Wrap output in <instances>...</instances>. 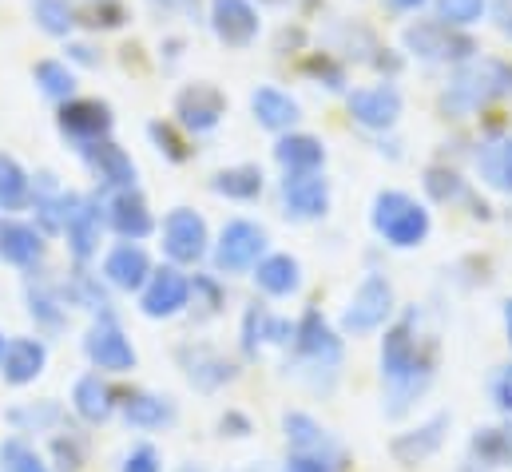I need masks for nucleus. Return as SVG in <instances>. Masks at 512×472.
Instances as JSON below:
<instances>
[{"mask_svg": "<svg viewBox=\"0 0 512 472\" xmlns=\"http://www.w3.org/2000/svg\"><path fill=\"white\" fill-rule=\"evenodd\" d=\"M382 377L389 389L385 417H401L433 381V357L413 338V314H405L397 326H389L382 338Z\"/></svg>", "mask_w": 512, "mask_h": 472, "instance_id": "1", "label": "nucleus"}, {"mask_svg": "<svg viewBox=\"0 0 512 472\" xmlns=\"http://www.w3.org/2000/svg\"><path fill=\"white\" fill-rule=\"evenodd\" d=\"M501 96H512V64L493 60V56H481V60L473 56L453 72L449 88L441 92V112L453 119H465L481 112V108H489Z\"/></svg>", "mask_w": 512, "mask_h": 472, "instance_id": "2", "label": "nucleus"}, {"mask_svg": "<svg viewBox=\"0 0 512 472\" xmlns=\"http://www.w3.org/2000/svg\"><path fill=\"white\" fill-rule=\"evenodd\" d=\"M370 223H374V231H378L389 246H397V250L421 246V242L429 238V227H433L429 211H425L417 199H409L405 191H382V195L374 199Z\"/></svg>", "mask_w": 512, "mask_h": 472, "instance_id": "3", "label": "nucleus"}, {"mask_svg": "<svg viewBox=\"0 0 512 472\" xmlns=\"http://www.w3.org/2000/svg\"><path fill=\"white\" fill-rule=\"evenodd\" d=\"M405 48L417 60H429V64H465V60L477 56V44L465 32H457V24H445L441 16L409 24L405 28Z\"/></svg>", "mask_w": 512, "mask_h": 472, "instance_id": "4", "label": "nucleus"}, {"mask_svg": "<svg viewBox=\"0 0 512 472\" xmlns=\"http://www.w3.org/2000/svg\"><path fill=\"white\" fill-rule=\"evenodd\" d=\"M84 357H88L100 373H131L135 361H139L131 338L124 334V326H120L112 314H100V318L88 326V334H84Z\"/></svg>", "mask_w": 512, "mask_h": 472, "instance_id": "5", "label": "nucleus"}, {"mask_svg": "<svg viewBox=\"0 0 512 472\" xmlns=\"http://www.w3.org/2000/svg\"><path fill=\"white\" fill-rule=\"evenodd\" d=\"M282 215L294 223H314L330 211V183L322 171H286L278 183Z\"/></svg>", "mask_w": 512, "mask_h": 472, "instance_id": "6", "label": "nucleus"}, {"mask_svg": "<svg viewBox=\"0 0 512 472\" xmlns=\"http://www.w3.org/2000/svg\"><path fill=\"white\" fill-rule=\"evenodd\" d=\"M207 250H211V231H207V219L199 211L175 207L163 219V254L175 266H195L207 258Z\"/></svg>", "mask_w": 512, "mask_h": 472, "instance_id": "7", "label": "nucleus"}, {"mask_svg": "<svg viewBox=\"0 0 512 472\" xmlns=\"http://www.w3.org/2000/svg\"><path fill=\"white\" fill-rule=\"evenodd\" d=\"M389 314H393V286H389V278L366 274L362 286L354 290L346 314H342V330L354 334V338L374 334V330H382L385 322H389Z\"/></svg>", "mask_w": 512, "mask_h": 472, "instance_id": "8", "label": "nucleus"}, {"mask_svg": "<svg viewBox=\"0 0 512 472\" xmlns=\"http://www.w3.org/2000/svg\"><path fill=\"white\" fill-rule=\"evenodd\" d=\"M266 254V231L251 219H231L215 242V270L219 274H247Z\"/></svg>", "mask_w": 512, "mask_h": 472, "instance_id": "9", "label": "nucleus"}, {"mask_svg": "<svg viewBox=\"0 0 512 472\" xmlns=\"http://www.w3.org/2000/svg\"><path fill=\"white\" fill-rule=\"evenodd\" d=\"M56 127H60V135L76 147V151H84L88 143H100V139H112V127H116V116H112V108L104 104V100H64L60 104V112H56Z\"/></svg>", "mask_w": 512, "mask_h": 472, "instance_id": "10", "label": "nucleus"}, {"mask_svg": "<svg viewBox=\"0 0 512 472\" xmlns=\"http://www.w3.org/2000/svg\"><path fill=\"white\" fill-rule=\"evenodd\" d=\"M294 354L302 365L310 369H326V373H338L342 365V338L330 330V322L318 314V310H306L298 322H294Z\"/></svg>", "mask_w": 512, "mask_h": 472, "instance_id": "11", "label": "nucleus"}, {"mask_svg": "<svg viewBox=\"0 0 512 472\" xmlns=\"http://www.w3.org/2000/svg\"><path fill=\"white\" fill-rule=\"evenodd\" d=\"M187 306H191V278H187L175 262L151 270L147 286L139 290V310H143L151 322H167V318L183 314Z\"/></svg>", "mask_w": 512, "mask_h": 472, "instance_id": "12", "label": "nucleus"}, {"mask_svg": "<svg viewBox=\"0 0 512 472\" xmlns=\"http://www.w3.org/2000/svg\"><path fill=\"white\" fill-rule=\"evenodd\" d=\"M223 116H227V96H223L215 84H207V80L187 84V88L175 96V123H179L183 131L207 135V131L219 127Z\"/></svg>", "mask_w": 512, "mask_h": 472, "instance_id": "13", "label": "nucleus"}, {"mask_svg": "<svg viewBox=\"0 0 512 472\" xmlns=\"http://www.w3.org/2000/svg\"><path fill=\"white\" fill-rule=\"evenodd\" d=\"M104 223L128 242H143V238L155 231V215L147 207V199L124 187V191H104Z\"/></svg>", "mask_w": 512, "mask_h": 472, "instance_id": "14", "label": "nucleus"}, {"mask_svg": "<svg viewBox=\"0 0 512 472\" xmlns=\"http://www.w3.org/2000/svg\"><path fill=\"white\" fill-rule=\"evenodd\" d=\"M258 20L251 0H211V32L227 48H251L258 40Z\"/></svg>", "mask_w": 512, "mask_h": 472, "instance_id": "15", "label": "nucleus"}, {"mask_svg": "<svg viewBox=\"0 0 512 472\" xmlns=\"http://www.w3.org/2000/svg\"><path fill=\"white\" fill-rule=\"evenodd\" d=\"M100 235H104V203L80 195V203L72 207L68 223H64V238H68V254L76 258V266L92 262L100 250Z\"/></svg>", "mask_w": 512, "mask_h": 472, "instance_id": "16", "label": "nucleus"}, {"mask_svg": "<svg viewBox=\"0 0 512 472\" xmlns=\"http://www.w3.org/2000/svg\"><path fill=\"white\" fill-rule=\"evenodd\" d=\"M84 163H88V171L96 175V183H100V191H124V187H135V163H131V155L116 143V139H100V143H88L84 151Z\"/></svg>", "mask_w": 512, "mask_h": 472, "instance_id": "17", "label": "nucleus"}, {"mask_svg": "<svg viewBox=\"0 0 512 472\" xmlns=\"http://www.w3.org/2000/svg\"><path fill=\"white\" fill-rule=\"evenodd\" d=\"M44 258V231L20 223L16 215H0V262L16 270H32Z\"/></svg>", "mask_w": 512, "mask_h": 472, "instance_id": "18", "label": "nucleus"}, {"mask_svg": "<svg viewBox=\"0 0 512 472\" xmlns=\"http://www.w3.org/2000/svg\"><path fill=\"white\" fill-rule=\"evenodd\" d=\"M32 203H36V227L44 235H64V223L72 215V207L80 203L76 191H60L56 175L52 171H40L36 175V187H32Z\"/></svg>", "mask_w": 512, "mask_h": 472, "instance_id": "19", "label": "nucleus"}, {"mask_svg": "<svg viewBox=\"0 0 512 472\" xmlns=\"http://www.w3.org/2000/svg\"><path fill=\"white\" fill-rule=\"evenodd\" d=\"M147 278H151V254L139 246V242H120V246H112L108 254H104V282L108 286H116V290H143L147 286Z\"/></svg>", "mask_w": 512, "mask_h": 472, "instance_id": "20", "label": "nucleus"}, {"mask_svg": "<svg viewBox=\"0 0 512 472\" xmlns=\"http://www.w3.org/2000/svg\"><path fill=\"white\" fill-rule=\"evenodd\" d=\"M350 116L354 123L370 127V131H389L401 119V92L393 84H378V88H358L350 96Z\"/></svg>", "mask_w": 512, "mask_h": 472, "instance_id": "21", "label": "nucleus"}, {"mask_svg": "<svg viewBox=\"0 0 512 472\" xmlns=\"http://www.w3.org/2000/svg\"><path fill=\"white\" fill-rule=\"evenodd\" d=\"M449 425H453V417H449V413H437V417H429L425 425H417L413 433L393 437V445H389L393 461H397V465H421V461H429V457L445 445Z\"/></svg>", "mask_w": 512, "mask_h": 472, "instance_id": "22", "label": "nucleus"}, {"mask_svg": "<svg viewBox=\"0 0 512 472\" xmlns=\"http://www.w3.org/2000/svg\"><path fill=\"white\" fill-rule=\"evenodd\" d=\"M48 365V346L40 338H8L4 357H0V377L8 385H32Z\"/></svg>", "mask_w": 512, "mask_h": 472, "instance_id": "23", "label": "nucleus"}, {"mask_svg": "<svg viewBox=\"0 0 512 472\" xmlns=\"http://www.w3.org/2000/svg\"><path fill=\"white\" fill-rule=\"evenodd\" d=\"M72 409H76L80 421L104 425V421L120 409V401H116V389H112L100 373H84V377L72 385Z\"/></svg>", "mask_w": 512, "mask_h": 472, "instance_id": "24", "label": "nucleus"}, {"mask_svg": "<svg viewBox=\"0 0 512 472\" xmlns=\"http://www.w3.org/2000/svg\"><path fill=\"white\" fill-rule=\"evenodd\" d=\"M282 429H286L290 453H310V457H326V461L338 465V445H334V437H330L310 413H286V417H282Z\"/></svg>", "mask_w": 512, "mask_h": 472, "instance_id": "25", "label": "nucleus"}, {"mask_svg": "<svg viewBox=\"0 0 512 472\" xmlns=\"http://www.w3.org/2000/svg\"><path fill=\"white\" fill-rule=\"evenodd\" d=\"M179 361H183V369H187V381H191L195 389H203V393L227 385V381L239 373L227 357H219L215 350H207V346H195V350L183 346V350H179Z\"/></svg>", "mask_w": 512, "mask_h": 472, "instance_id": "26", "label": "nucleus"}, {"mask_svg": "<svg viewBox=\"0 0 512 472\" xmlns=\"http://www.w3.org/2000/svg\"><path fill=\"white\" fill-rule=\"evenodd\" d=\"M274 159L282 171H322L326 167V143L306 131H282L274 143Z\"/></svg>", "mask_w": 512, "mask_h": 472, "instance_id": "27", "label": "nucleus"}, {"mask_svg": "<svg viewBox=\"0 0 512 472\" xmlns=\"http://www.w3.org/2000/svg\"><path fill=\"white\" fill-rule=\"evenodd\" d=\"M255 286L270 298H290L302 286V266L294 254H262L255 266Z\"/></svg>", "mask_w": 512, "mask_h": 472, "instance_id": "28", "label": "nucleus"}, {"mask_svg": "<svg viewBox=\"0 0 512 472\" xmlns=\"http://www.w3.org/2000/svg\"><path fill=\"white\" fill-rule=\"evenodd\" d=\"M120 413H124V421H128L131 429H167V425H175V401L171 397H159V393H128V397H120Z\"/></svg>", "mask_w": 512, "mask_h": 472, "instance_id": "29", "label": "nucleus"}, {"mask_svg": "<svg viewBox=\"0 0 512 472\" xmlns=\"http://www.w3.org/2000/svg\"><path fill=\"white\" fill-rule=\"evenodd\" d=\"M266 342L290 346V342H294V322L274 318V314L262 310V306H251V310L243 314V350H247V357H255L258 346H266Z\"/></svg>", "mask_w": 512, "mask_h": 472, "instance_id": "30", "label": "nucleus"}, {"mask_svg": "<svg viewBox=\"0 0 512 472\" xmlns=\"http://www.w3.org/2000/svg\"><path fill=\"white\" fill-rule=\"evenodd\" d=\"M251 112L262 127H270V131H290L298 116H302V108H298V100L294 96H286V92H278V88H255L251 92Z\"/></svg>", "mask_w": 512, "mask_h": 472, "instance_id": "31", "label": "nucleus"}, {"mask_svg": "<svg viewBox=\"0 0 512 472\" xmlns=\"http://www.w3.org/2000/svg\"><path fill=\"white\" fill-rule=\"evenodd\" d=\"M32 203V175L20 167L16 155L0 151V215H16Z\"/></svg>", "mask_w": 512, "mask_h": 472, "instance_id": "32", "label": "nucleus"}, {"mask_svg": "<svg viewBox=\"0 0 512 472\" xmlns=\"http://www.w3.org/2000/svg\"><path fill=\"white\" fill-rule=\"evenodd\" d=\"M211 191L223 195V199H235V203H255L262 195V167L258 163H239V167L215 171Z\"/></svg>", "mask_w": 512, "mask_h": 472, "instance_id": "33", "label": "nucleus"}, {"mask_svg": "<svg viewBox=\"0 0 512 472\" xmlns=\"http://www.w3.org/2000/svg\"><path fill=\"white\" fill-rule=\"evenodd\" d=\"M28 314H32L36 326H44L48 334L64 330V322H68L64 290H52L48 282H28Z\"/></svg>", "mask_w": 512, "mask_h": 472, "instance_id": "34", "label": "nucleus"}, {"mask_svg": "<svg viewBox=\"0 0 512 472\" xmlns=\"http://www.w3.org/2000/svg\"><path fill=\"white\" fill-rule=\"evenodd\" d=\"M477 171L493 191H512V135L509 139H493V143L481 147Z\"/></svg>", "mask_w": 512, "mask_h": 472, "instance_id": "35", "label": "nucleus"}, {"mask_svg": "<svg viewBox=\"0 0 512 472\" xmlns=\"http://www.w3.org/2000/svg\"><path fill=\"white\" fill-rule=\"evenodd\" d=\"M32 80H36V88H40L48 100H56V104H64V100L76 96V72H72L64 60H36Z\"/></svg>", "mask_w": 512, "mask_h": 472, "instance_id": "36", "label": "nucleus"}, {"mask_svg": "<svg viewBox=\"0 0 512 472\" xmlns=\"http://www.w3.org/2000/svg\"><path fill=\"white\" fill-rule=\"evenodd\" d=\"M60 417H64L60 401H32V405H16L4 413V421L16 425L20 433H52L60 425Z\"/></svg>", "mask_w": 512, "mask_h": 472, "instance_id": "37", "label": "nucleus"}, {"mask_svg": "<svg viewBox=\"0 0 512 472\" xmlns=\"http://www.w3.org/2000/svg\"><path fill=\"white\" fill-rule=\"evenodd\" d=\"M28 8H32L36 28L48 36H72V28L80 24L76 4H68V0H28Z\"/></svg>", "mask_w": 512, "mask_h": 472, "instance_id": "38", "label": "nucleus"}, {"mask_svg": "<svg viewBox=\"0 0 512 472\" xmlns=\"http://www.w3.org/2000/svg\"><path fill=\"white\" fill-rule=\"evenodd\" d=\"M76 20L88 24V28L112 32V28H124L128 24V4L124 0H80L76 4Z\"/></svg>", "mask_w": 512, "mask_h": 472, "instance_id": "39", "label": "nucleus"}, {"mask_svg": "<svg viewBox=\"0 0 512 472\" xmlns=\"http://www.w3.org/2000/svg\"><path fill=\"white\" fill-rule=\"evenodd\" d=\"M64 302H68V306H84V310H92V314H112V310H108V294H104L100 282H96L92 274H84V270H76L72 282L64 286Z\"/></svg>", "mask_w": 512, "mask_h": 472, "instance_id": "40", "label": "nucleus"}, {"mask_svg": "<svg viewBox=\"0 0 512 472\" xmlns=\"http://www.w3.org/2000/svg\"><path fill=\"white\" fill-rule=\"evenodd\" d=\"M473 453L481 457V465L505 469V465H512V433H505V429H477Z\"/></svg>", "mask_w": 512, "mask_h": 472, "instance_id": "41", "label": "nucleus"}, {"mask_svg": "<svg viewBox=\"0 0 512 472\" xmlns=\"http://www.w3.org/2000/svg\"><path fill=\"white\" fill-rule=\"evenodd\" d=\"M0 472H52V465L24 437H8L0 445Z\"/></svg>", "mask_w": 512, "mask_h": 472, "instance_id": "42", "label": "nucleus"}, {"mask_svg": "<svg viewBox=\"0 0 512 472\" xmlns=\"http://www.w3.org/2000/svg\"><path fill=\"white\" fill-rule=\"evenodd\" d=\"M147 135H151L155 151L167 155L171 163H187V159H191V143H187V135H183L179 123H163V119H155V123H147Z\"/></svg>", "mask_w": 512, "mask_h": 472, "instance_id": "43", "label": "nucleus"}, {"mask_svg": "<svg viewBox=\"0 0 512 472\" xmlns=\"http://www.w3.org/2000/svg\"><path fill=\"white\" fill-rule=\"evenodd\" d=\"M425 191L437 199V203H453L465 195V183L457 171H445V167H429L425 171Z\"/></svg>", "mask_w": 512, "mask_h": 472, "instance_id": "44", "label": "nucleus"}, {"mask_svg": "<svg viewBox=\"0 0 512 472\" xmlns=\"http://www.w3.org/2000/svg\"><path fill=\"white\" fill-rule=\"evenodd\" d=\"M191 302L203 306L199 318H215L219 306H223V290H219V282L207 278V274H195V278H191Z\"/></svg>", "mask_w": 512, "mask_h": 472, "instance_id": "45", "label": "nucleus"}, {"mask_svg": "<svg viewBox=\"0 0 512 472\" xmlns=\"http://www.w3.org/2000/svg\"><path fill=\"white\" fill-rule=\"evenodd\" d=\"M481 12H485V0H437V16L445 24H457V28L481 20Z\"/></svg>", "mask_w": 512, "mask_h": 472, "instance_id": "46", "label": "nucleus"}, {"mask_svg": "<svg viewBox=\"0 0 512 472\" xmlns=\"http://www.w3.org/2000/svg\"><path fill=\"white\" fill-rule=\"evenodd\" d=\"M52 449H56V472H80V465H84V437H76V433L56 437Z\"/></svg>", "mask_w": 512, "mask_h": 472, "instance_id": "47", "label": "nucleus"}, {"mask_svg": "<svg viewBox=\"0 0 512 472\" xmlns=\"http://www.w3.org/2000/svg\"><path fill=\"white\" fill-rule=\"evenodd\" d=\"M302 68H306V76H314V80H326V88H334V92L346 84V72H342V64H334L326 52H314V56H310Z\"/></svg>", "mask_w": 512, "mask_h": 472, "instance_id": "48", "label": "nucleus"}, {"mask_svg": "<svg viewBox=\"0 0 512 472\" xmlns=\"http://www.w3.org/2000/svg\"><path fill=\"white\" fill-rule=\"evenodd\" d=\"M120 472H159V453H155V445H135L128 457H124V469Z\"/></svg>", "mask_w": 512, "mask_h": 472, "instance_id": "49", "label": "nucleus"}, {"mask_svg": "<svg viewBox=\"0 0 512 472\" xmlns=\"http://www.w3.org/2000/svg\"><path fill=\"white\" fill-rule=\"evenodd\" d=\"M338 465L326 461V457H310V453H290L282 472H334Z\"/></svg>", "mask_w": 512, "mask_h": 472, "instance_id": "50", "label": "nucleus"}, {"mask_svg": "<svg viewBox=\"0 0 512 472\" xmlns=\"http://www.w3.org/2000/svg\"><path fill=\"white\" fill-rule=\"evenodd\" d=\"M219 429H223V437H251V433H255L251 417L239 413V409H227V413L219 417Z\"/></svg>", "mask_w": 512, "mask_h": 472, "instance_id": "51", "label": "nucleus"}, {"mask_svg": "<svg viewBox=\"0 0 512 472\" xmlns=\"http://www.w3.org/2000/svg\"><path fill=\"white\" fill-rule=\"evenodd\" d=\"M493 401L501 405V413L512 417V365H505V369L493 377Z\"/></svg>", "mask_w": 512, "mask_h": 472, "instance_id": "52", "label": "nucleus"}, {"mask_svg": "<svg viewBox=\"0 0 512 472\" xmlns=\"http://www.w3.org/2000/svg\"><path fill=\"white\" fill-rule=\"evenodd\" d=\"M68 60H76V64H84V68H96V64H100V56H96L92 44H68Z\"/></svg>", "mask_w": 512, "mask_h": 472, "instance_id": "53", "label": "nucleus"}, {"mask_svg": "<svg viewBox=\"0 0 512 472\" xmlns=\"http://www.w3.org/2000/svg\"><path fill=\"white\" fill-rule=\"evenodd\" d=\"M493 16H497V28L512 40V0H493Z\"/></svg>", "mask_w": 512, "mask_h": 472, "instance_id": "54", "label": "nucleus"}, {"mask_svg": "<svg viewBox=\"0 0 512 472\" xmlns=\"http://www.w3.org/2000/svg\"><path fill=\"white\" fill-rule=\"evenodd\" d=\"M151 4L163 8V12H195L199 0H151Z\"/></svg>", "mask_w": 512, "mask_h": 472, "instance_id": "55", "label": "nucleus"}, {"mask_svg": "<svg viewBox=\"0 0 512 472\" xmlns=\"http://www.w3.org/2000/svg\"><path fill=\"white\" fill-rule=\"evenodd\" d=\"M389 8H397V12H413V8H421L425 0H385Z\"/></svg>", "mask_w": 512, "mask_h": 472, "instance_id": "56", "label": "nucleus"}, {"mask_svg": "<svg viewBox=\"0 0 512 472\" xmlns=\"http://www.w3.org/2000/svg\"><path fill=\"white\" fill-rule=\"evenodd\" d=\"M505 330H509V346H512V298L505 302Z\"/></svg>", "mask_w": 512, "mask_h": 472, "instance_id": "57", "label": "nucleus"}, {"mask_svg": "<svg viewBox=\"0 0 512 472\" xmlns=\"http://www.w3.org/2000/svg\"><path fill=\"white\" fill-rule=\"evenodd\" d=\"M4 346H8V342H4V338H0V357H4Z\"/></svg>", "mask_w": 512, "mask_h": 472, "instance_id": "58", "label": "nucleus"}, {"mask_svg": "<svg viewBox=\"0 0 512 472\" xmlns=\"http://www.w3.org/2000/svg\"><path fill=\"white\" fill-rule=\"evenodd\" d=\"M183 472H203V469H183Z\"/></svg>", "mask_w": 512, "mask_h": 472, "instance_id": "59", "label": "nucleus"}]
</instances>
